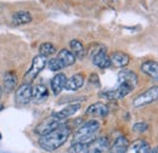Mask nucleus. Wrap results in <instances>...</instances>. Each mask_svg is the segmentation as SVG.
Listing matches in <instances>:
<instances>
[{
	"instance_id": "1",
	"label": "nucleus",
	"mask_w": 158,
	"mask_h": 153,
	"mask_svg": "<svg viewBox=\"0 0 158 153\" xmlns=\"http://www.w3.org/2000/svg\"><path fill=\"white\" fill-rule=\"evenodd\" d=\"M69 135H71V128L67 124H62L56 129H54L52 131L40 136L38 143H39L40 148H43L44 151L54 152L59 150L62 145H64Z\"/></svg>"
},
{
	"instance_id": "2",
	"label": "nucleus",
	"mask_w": 158,
	"mask_h": 153,
	"mask_svg": "<svg viewBox=\"0 0 158 153\" xmlns=\"http://www.w3.org/2000/svg\"><path fill=\"white\" fill-rule=\"evenodd\" d=\"M100 128H101V125L98 120H95V119L88 120L76 130L74 136H73V141L86 145L96 137L98 133L100 131Z\"/></svg>"
},
{
	"instance_id": "3",
	"label": "nucleus",
	"mask_w": 158,
	"mask_h": 153,
	"mask_svg": "<svg viewBox=\"0 0 158 153\" xmlns=\"http://www.w3.org/2000/svg\"><path fill=\"white\" fill-rule=\"evenodd\" d=\"M62 124H64V120L59 118V117H56L55 114H52L50 117H48V118H45L44 120H41L39 124L35 126L34 131L39 136H43V135L52 131L54 129H56L57 126L62 125Z\"/></svg>"
},
{
	"instance_id": "4",
	"label": "nucleus",
	"mask_w": 158,
	"mask_h": 153,
	"mask_svg": "<svg viewBox=\"0 0 158 153\" xmlns=\"http://www.w3.org/2000/svg\"><path fill=\"white\" fill-rule=\"evenodd\" d=\"M46 63H48V60L45 56H43V55H37V56H34L33 58V61H32V66H31V68L26 72V74L23 76V79L26 80V83H29L31 84V81H33L38 74H39L40 72L45 68V66H46Z\"/></svg>"
},
{
	"instance_id": "5",
	"label": "nucleus",
	"mask_w": 158,
	"mask_h": 153,
	"mask_svg": "<svg viewBox=\"0 0 158 153\" xmlns=\"http://www.w3.org/2000/svg\"><path fill=\"white\" fill-rule=\"evenodd\" d=\"M158 100V86H151L150 89H147L146 91H143L142 94L135 97V100L133 101V105L135 108H141L143 106H147L155 101Z\"/></svg>"
},
{
	"instance_id": "6",
	"label": "nucleus",
	"mask_w": 158,
	"mask_h": 153,
	"mask_svg": "<svg viewBox=\"0 0 158 153\" xmlns=\"http://www.w3.org/2000/svg\"><path fill=\"white\" fill-rule=\"evenodd\" d=\"M133 90H134V86H131L129 84H118L117 89L103 91V93L100 94V96L105 97V98H107L110 101H118V100L124 98L125 96H128Z\"/></svg>"
},
{
	"instance_id": "7",
	"label": "nucleus",
	"mask_w": 158,
	"mask_h": 153,
	"mask_svg": "<svg viewBox=\"0 0 158 153\" xmlns=\"http://www.w3.org/2000/svg\"><path fill=\"white\" fill-rule=\"evenodd\" d=\"M110 147L111 146L108 139L101 136V137H95L89 143H86L84 151L85 153H107L110 151Z\"/></svg>"
},
{
	"instance_id": "8",
	"label": "nucleus",
	"mask_w": 158,
	"mask_h": 153,
	"mask_svg": "<svg viewBox=\"0 0 158 153\" xmlns=\"http://www.w3.org/2000/svg\"><path fill=\"white\" fill-rule=\"evenodd\" d=\"M32 101V85L29 83H23L16 89L15 102L17 106H26Z\"/></svg>"
},
{
	"instance_id": "9",
	"label": "nucleus",
	"mask_w": 158,
	"mask_h": 153,
	"mask_svg": "<svg viewBox=\"0 0 158 153\" xmlns=\"http://www.w3.org/2000/svg\"><path fill=\"white\" fill-rule=\"evenodd\" d=\"M91 61L93 63L99 67L101 69H106L108 67H111V61H110V56L106 52V49L103 46H99L91 55Z\"/></svg>"
},
{
	"instance_id": "10",
	"label": "nucleus",
	"mask_w": 158,
	"mask_h": 153,
	"mask_svg": "<svg viewBox=\"0 0 158 153\" xmlns=\"http://www.w3.org/2000/svg\"><path fill=\"white\" fill-rule=\"evenodd\" d=\"M110 112V108L106 103L103 102H96V103H93L88 107L86 110V114L88 115H91V117H98V118H105L107 117Z\"/></svg>"
},
{
	"instance_id": "11",
	"label": "nucleus",
	"mask_w": 158,
	"mask_h": 153,
	"mask_svg": "<svg viewBox=\"0 0 158 153\" xmlns=\"http://www.w3.org/2000/svg\"><path fill=\"white\" fill-rule=\"evenodd\" d=\"M110 61H111V66L112 67H116V68H124L129 64L130 62V57L129 55H127L125 52H122V51H117V52H113L111 56H110Z\"/></svg>"
},
{
	"instance_id": "12",
	"label": "nucleus",
	"mask_w": 158,
	"mask_h": 153,
	"mask_svg": "<svg viewBox=\"0 0 158 153\" xmlns=\"http://www.w3.org/2000/svg\"><path fill=\"white\" fill-rule=\"evenodd\" d=\"M84 81H85V76L81 73H77L74 76H72L71 78H68L66 80V85H64V89L67 91H77L79 90L83 85H84Z\"/></svg>"
},
{
	"instance_id": "13",
	"label": "nucleus",
	"mask_w": 158,
	"mask_h": 153,
	"mask_svg": "<svg viewBox=\"0 0 158 153\" xmlns=\"http://www.w3.org/2000/svg\"><path fill=\"white\" fill-rule=\"evenodd\" d=\"M118 84H129L135 88L138 84L136 73L130 69H122L118 73Z\"/></svg>"
},
{
	"instance_id": "14",
	"label": "nucleus",
	"mask_w": 158,
	"mask_h": 153,
	"mask_svg": "<svg viewBox=\"0 0 158 153\" xmlns=\"http://www.w3.org/2000/svg\"><path fill=\"white\" fill-rule=\"evenodd\" d=\"M140 69L146 76H151L153 80L158 81V62H156V61H146L141 64Z\"/></svg>"
},
{
	"instance_id": "15",
	"label": "nucleus",
	"mask_w": 158,
	"mask_h": 153,
	"mask_svg": "<svg viewBox=\"0 0 158 153\" xmlns=\"http://www.w3.org/2000/svg\"><path fill=\"white\" fill-rule=\"evenodd\" d=\"M32 19H33L32 15L28 11H24V10H19V11L14 12L12 16H11V22L15 26L27 24V23L32 22Z\"/></svg>"
},
{
	"instance_id": "16",
	"label": "nucleus",
	"mask_w": 158,
	"mask_h": 153,
	"mask_svg": "<svg viewBox=\"0 0 158 153\" xmlns=\"http://www.w3.org/2000/svg\"><path fill=\"white\" fill-rule=\"evenodd\" d=\"M150 151L151 147L145 140H136L128 146L125 153H150Z\"/></svg>"
},
{
	"instance_id": "17",
	"label": "nucleus",
	"mask_w": 158,
	"mask_h": 153,
	"mask_svg": "<svg viewBox=\"0 0 158 153\" xmlns=\"http://www.w3.org/2000/svg\"><path fill=\"white\" fill-rule=\"evenodd\" d=\"M66 80H67V76L63 73H57L51 79V90H52L54 95H59L60 93L64 89Z\"/></svg>"
},
{
	"instance_id": "18",
	"label": "nucleus",
	"mask_w": 158,
	"mask_h": 153,
	"mask_svg": "<svg viewBox=\"0 0 158 153\" xmlns=\"http://www.w3.org/2000/svg\"><path fill=\"white\" fill-rule=\"evenodd\" d=\"M48 97H49V90L45 85L38 84L32 86V100L41 102V101H45Z\"/></svg>"
},
{
	"instance_id": "19",
	"label": "nucleus",
	"mask_w": 158,
	"mask_h": 153,
	"mask_svg": "<svg viewBox=\"0 0 158 153\" xmlns=\"http://www.w3.org/2000/svg\"><path fill=\"white\" fill-rule=\"evenodd\" d=\"M57 58L62 62L63 67H69L72 64L76 63V56L73 55V52L71 50H67V49H61L57 54Z\"/></svg>"
},
{
	"instance_id": "20",
	"label": "nucleus",
	"mask_w": 158,
	"mask_h": 153,
	"mask_svg": "<svg viewBox=\"0 0 158 153\" xmlns=\"http://www.w3.org/2000/svg\"><path fill=\"white\" fill-rule=\"evenodd\" d=\"M128 146H129L128 139L125 136H119L110 147V153H125Z\"/></svg>"
},
{
	"instance_id": "21",
	"label": "nucleus",
	"mask_w": 158,
	"mask_h": 153,
	"mask_svg": "<svg viewBox=\"0 0 158 153\" xmlns=\"http://www.w3.org/2000/svg\"><path fill=\"white\" fill-rule=\"evenodd\" d=\"M79 110H80V103H72V105L66 106L64 108H62L61 111L54 113V114L56 115V117H59V118H61V119H63V120H66L67 118L76 114Z\"/></svg>"
},
{
	"instance_id": "22",
	"label": "nucleus",
	"mask_w": 158,
	"mask_h": 153,
	"mask_svg": "<svg viewBox=\"0 0 158 153\" xmlns=\"http://www.w3.org/2000/svg\"><path fill=\"white\" fill-rule=\"evenodd\" d=\"M69 48H71V51L73 52V55L76 56V58L78 60H83L86 55V50L84 48V45L81 44V41H79L77 39H73L71 40L69 43Z\"/></svg>"
},
{
	"instance_id": "23",
	"label": "nucleus",
	"mask_w": 158,
	"mask_h": 153,
	"mask_svg": "<svg viewBox=\"0 0 158 153\" xmlns=\"http://www.w3.org/2000/svg\"><path fill=\"white\" fill-rule=\"evenodd\" d=\"M16 85H17V76H16V73L7 72L4 76V89L7 93H10V91H14L16 89Z\"/></svg>"
},
{
	"instance_id": "24",
	"label": "nucleus",
	"mask_w": 158,
	"mask_h": 153,
	"mask_svg": "<svg viewBox=\"0 0 158 153\" xmlns=\"http://www.w3.org/2000/svg\"><path fill=\"white\" fill-rule=\"evenodd\" d=\"M56 52V48L55 45H52L51 43H43L39 46V54L48 57V56H51Z\"/></svg>"
},
{
	"instance_id": "25",
	"label": "nucleus",
	"mask_w": 158,
	"mask_h": 153,
	"mask_svg": "<svg viewBox=\"0 0 158 153\" xmlns=\"http://www.w3.org/2000/svg\"><path fill=\"white\" fill-rule=\"evenodd\" d=\"M46 66H48V67H49V69H50V71H52V72H59V71H61L62 68H64V67H63V64H62V62H61L57 57L49 60V61H48V63H46Z\"/></svg>"
},
{
	"instance_id": "26",
	"label": "nucleus",
	"mask_w": 158,
	"mask_h": 153,
	"mask_svg": "<svg viewBox=\"0 0 158 153\" xmlns=\"http://www.w3.org/2000/svg\"><path fill=\"white\" fill-rule=\"evenodd\" d=\"M85 148V145L81 143V142H73L71 145V147L68 148V152L69 153H80L84 151Z\"/></svg>"
},
{
	"instance_id": "27",
	"label": "nucleus",
	"mask_w": 158,
	"mask_h": 153,
	"mask_svg": "<svg viewBox=\"0 0 158 153\" xmlns=\"http://www.w3.org/2000/svg\"><path fill=\"white\" fill-rule=\"evenodd\" d=\"M148 129V124L147 123H136V124H134V126H133V130L135 131V133H143V131H146Z\"/></svg>"
},
{
	"instance_id": "28",
	"label": "nucleus",
	"mask_w": 158,
	"mask_h": 153,
	"mask_svg": "<svg viewBox=\"0 0 158 153\" xmlns=\"http://www.w3.org/2000/svg\"><path fill=\"white\" fill-rule=\"evenodd\" d=\"M90 81H91V83H96V84L99 85V76H96V74H91V76H90Z\"/></svg>"
},
{
	"instance_id": "29",
	"label": "nucleus",
	"mask_w": 158,
	"mask_h": 153,
	"mask_svg": "<svg viewBox=\"0 0 158 153\" xmlns=\"http://www.w3.org/2000/svg\"><path fill=\"white\" fill-rule=\"evenodd\" d=\"M150 153H158V151H157V150H151V151H150Z\"/></svg>"
},
{
	"instance_id": "30",
	"label": "nucleus",
	"mask_w": 158,
	"mask_h": 153,
	"mask_svg": "<svg viewBox=\"0 0 158 153\" xmlns=\"http://www.w3.org/2000/svg\"><path fill=\"white\" fill-rule=\"evenodd\" d=\"M1 95H2V89H1V86H0V97H1Z\"/></svg>"
},
{
	"instance_id": "31",
	"label": "nucleus",
	"mask_w": 158,
	"mask_h": 153,
	"mask_svg": "<svg viewBox=\"0 0 158 153\" xmlns=\"http://www.w3.org/2000/svg\"><path fill=\"white\" fill-rule=\"evenodd\" d=\"M2 107H4V106H2V105H0V111L2 110Z\"/></svg>"
}]
</instances>
